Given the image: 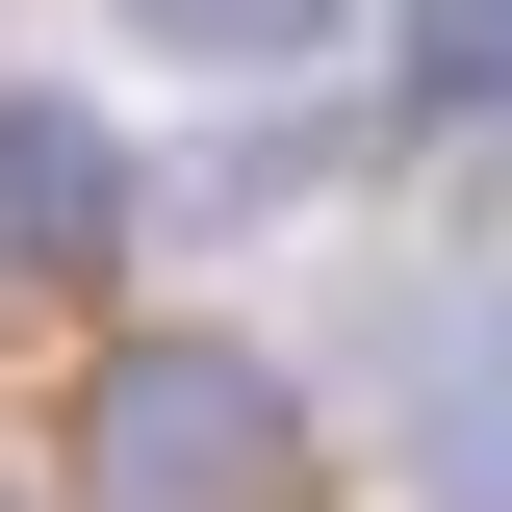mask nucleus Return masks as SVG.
<instances>
[{
    "label": "nucleus",
    "instance_id": "1",
    "mask_svg": "<svg viewBox=\"0 0 512 512\" xmlns=\"http://www.w3.org/2000/svg\"><path fill=\"white\" fill-rule=\"evenodd\" d=\"M282 487H308V410L205 333H128L77 384V512H282Z\"/></svg>",
    "mask_w": 512,
    "mask_h": 512
},
{
    "label": "nucleus",
    "instance_id": "2",
    "mask_svg": "<svg viewBox=\"0 0 512 512\" xmlns=\"http://www.w3.org/2000/svg\"><path fill=\"white\" fill-rule=\"evenodd\" d=\"M410 487H436V512H512V256L410 308Z\"/></svg>",
    "mask_w": 512,
    "mask_h": 512
},
{
    "label": "nucleus",
    "instance_id": "3",
    "mask_svg": "<svg viewBox=\"0 0 512 512\" xmlns=\"http://www.w3.org/2000/svg\"><path fill=\"white\" fill-rule=\"evenodd\" d=\"M103 256H128V154L0 77V282H103Z\"/></svg>",
    "mask_w": 512,
    "mask_h": 512
},
{
    "label": "nucleus",
    "instance_id": "4",
    "mask_svg": "<svg viewBox=\"0 0 512 512\" xmlns=\"http://www.w3.org/2000/svg\"><path fill=\"white\" fill-rule=\"evenodd\" d=\"M410 103H436V128H512V0H410Z\"/></svg>",
    "mask_w": 512,
    "mask_h": 512
},
{
    "label": "nucleus",
    "instance_id": "5",
    "mask_svg": "<svg viewBox=\"0 0 512 512\" xmlns=\"http://www.w3.org/2000/svg\"><path fill=\"white\" fill-rule=\"evenodd\" d=\"M154 52H205V77H282V52H333V0H128Z\"/></svg>",
    "mask_w": 512,
    "mask_h": 512
}]
</instances>
